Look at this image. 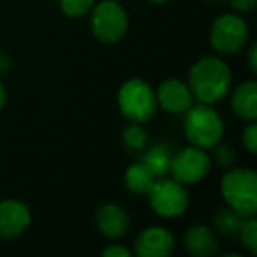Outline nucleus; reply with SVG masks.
Here are the masks:
<instances>
[{"label":"nucleus","instance_id":"nucleus-18","mask_svg":"<svg viewBox=\"0 0 257 257\" xmlns=\"http://www.w3.org/2000/svg\"><path fill=\"white\" fill-rule=\"evenodd\" d=\"M121 141H123L125 148L128 152H140L147 147L148 143V134L145 133V128L141 127V123H131L123 128V134H121Z\"/></svg>","mask_w":257,"mask_h":257},{"label":"nucleus","instance_id":"nucleus-3","mask_svg":"<svg viewBox=\"0 0 257 257\" xmlns=\"http://www.w3.org/2000/svg\"><path fill=\"white\" fill-rule=\"evenodd\" d=\"M220 192L227 206L241 217H253L257 213V175L253 169L236 168L225 173Z\"/></svg>","mask_w":257,"mask_h":257},{"label":"nucleus","instance_id":"nucleus-28","mask_svg":"<svg viewBox=\"0 0 257 257\" xmlns=\"http://www.w3.org/2000/svg\"><path fill=\"white\" fill-rule=\"evenodd\" d=\"M224 257H239L238 253H224Z\"/></svg>","mask_w":257,"mask_h":257},{"label":"nucleus","instance_id":"nucleus-14","mask_svg":"<svg viewBox=\"0 0 257 257\" xmlns=\"http://www.w3.org/2000/svg\"><path fill=\"white\" fill-rule=\"evenodd\" d=\"M231 109L239 120L255 121L257 118V83L245 81L231 95Z\"/></svg>","mask_w":257,"mask_h":257},{"label":"nucleus","instance_id":"nucleus-26","mask_svg":"<svg viewBox=\"0 0 257 257\" xmlns=\"http://www.w3.org/2000/svg\"><path fill=\"white\" fill-rule=\"evenodd\" d=\"M9 67H11V58L8 55L0 53V72H6Z\"/></svg>","mask_w":257,"mask_h":257},{"label":"nucleus","instance_id":"nucleus-16","mask_svg":"<svg viewBox=\"0 0 257 257\" xmlns=\"http://www.w3.org/2000/svg\"><path fill=\"white\" fill-rule=\"evenodd\" d=\"M171 159H173L171 147L166 141H157V143H154V147H150L145 152V155L141 157V162H145L157 178H162V176L169 175Z\"/></svg>","mask_w":257,"mask_h":257},{"label":"nucleus","instance_id":"nucleus-21","mask_svg":"<svg viewBox=\"0 0 257 257\" xmlns=\"http://www.w3.org/2000/svg\"><path fill=\"white\" fill-rule=\"evenodd\" d=\"M215 162H217L218 166H231L232 162H234V157H236V152L234 148L231 147V145L227 143H217L215 145Z\"/></svg>","mask_w":257,"mask_h":257},{"label":"nucleus","instance_id":"nucleus-8","mask_svg":"<svg viewBox=\"0 0 257 257\" xmlns=\"http://www.w3.org/2000/svg\"><path fill=\"white\" fill-rule=\"evenodd\" d=\"M210 168L211 159L206 154V150L192 145V147H187L173 154L169 173H171L173 180H176L182 185H194L206 178Z\"/></svg>","mask_w":257,"mask_h":257},{"label":"nucleus","instance_id":"nucleus-22","mask_svg":"<svg viewBox=\"0 0 257 257\" xmlns=\"http://www.w3.org/2000/svg\"><path fill=\"white\" fill-rule=\"evenodd\" d=\"M241 141H243V147H245L250 154H255L257 152V123L255 121H250L245 127V131H243V134H241Z\"/></svg>","mask_w":257,"mask_h":257},{"label":"nucleus","instance_id":"nucleus-25","mask_svg":"<svg viewBox=\"0 0 257 257\" xmlns=\"http://www.w3.org/2000/svg\"><path fill=\"white\" fill-rule=\"evenodd\" d=\"M248 65H250V71L255 72L257 71V44H252L248 51Z\"/></svg>","mask_w":257,"mask_h":257},{"label":"nucleus","instance_id":"nucleus-29","mask_svg":"<svg viewBox=\"0 0 257 257\" xmlns=\"http://www.w3.org/2000/svg\"><path fill=\"white\" fill-rule=\"evenodd\" d=\"M150 2H154V4H162V2H166V0H150Z\"/></svg>","mask_w":257,"mask_h":257},{"label":"nucleus","instance_id":"nucleus-19","mask_svg":"<svg viewBox=\"0 0 257 257\" xmlns=\"http://www.w3.org/2000/svg\"><path fill=\"white\" fill-rule=\"evenodd\" d=\"M239 238H241L243 246H245L252 255H255L257 253V220H255V215H253V217L245 218L241 231H239Z\"/></svg>","mask_w":257,"mask_h":257},{"label":"nucleus","instance_id":"nucleus-27","mask_svg":"<svg viewBox=\"0 0 257 257\" xmlns=\"http://www.w3.org/2000/svg\"><path fill=\"white\" fill-rule=\"evenodd\" d=\"M4 104H6V86L0 81V109L4 107Z\"/></svg>","mask_w":257,"mask_h":257},{"label":"nucleus","instance_id":"nucleus-7","mask_svg":"<svg viewBox=\"0 0 257 257\" xmlns=\"http://www.w3.org/2000/svg\"><path fill=\"white\" fill-rule=\"evenodd\" d=\"M248 39V25L238 15H222L210 27V44L217 53H238Z\"/></svg>","mask_w":257,"mask_h":257},{"label":"nucleus","instance_id":"nucleus-24","mask_svg":"<svg viewBox=\"0 0 257 257\" xmlns=\"http://www.w3.org/2000/svg\"><path fill=\"white\" fill-rule=\"evenodd\" d=\"M229 4L238 13H250L255 9L257 0H229Z\"/></svg>","mask_w":257,"mask_h":257},{"label":"nucleus","instance_id":"nucleus-9","mask_svg":"<svg viewBox=\"0 0 257 257\" xmlns=\"http://www.w3.org/2000/svg\"><path fill=\"white\" fill-rule=\"evenodd\" d=\"M175 250V236L162 225H152L140 232L134 241V252L140 257H168Z\"/></svg>","mask_w":257,"mask_h":257},{"label":"nucleus","instance_id":"nucleus-10","mask_svg":"<svg viewBox=\"0 0 257 257\" xmlns=\"http://www.w3.org/2000/svg\"><path fill=\"white\" fill-rule=\"evenodd\" d=\"M30 225V210L18 199L0 201V239L22 236Z\"/></svg>","mask_w":257,"mask_h":257},{"label":"nucleus","instance_id":"nucleus-12","mask_svg":"<svg viewBox=\"0 0 257 257\" xmlns=\"http://www.w3.org/2000/svg\"><path fill=\"white\" fill-rule=\"evenodd\" d=\"M95 225L100 234L107 238H121L128 231L131 218L120 204L107 203L95 211Z\"/></svg>","mask_w":257,"mask_h":257},{"label":"nucleus","instance_id":"nucleus-6","mask_svg":"<svg viewBox=\"0 0 257 257\" xmlns=\"http://www.w3.org/2000/svg\"><path fill=\"white\" fill-rule=\"evenodd\" d=\"M150 197V206L157 215L164 218H176L185 213L189 208V192L185 185L176 180L159 178L147 194Z\"/></svg>","mask_w":257,"mask_h":257},{"label":"nucleus","instance_id":"nucleus-4","mask_svg":"<svg viewBox=\"0 0 257 257\" xmlns=\"http://www.w3.org/2000/svg\"><path fill=\"white\" fill-rule=\"evenodd\" d=\"M118 107L128 121L147 123L157 113V93L145 79H128L118 90Z\"/></svg>","mask_w":257,"mask_h":257},{"label":"nucleus","instance_id":"nucleus-11","mask_svg":"<svg viewBox=\"0 0 257 257\" xmlns=\"http://www.w3.org/2000/svg\"><path fill=\"white\" fill-rule=\"evenodd\" d=\"M157 102L164 111L173 114H182L194 104V95L189 85L180 79H166L161 83L157 92Z\"/></svg>","mask_w":257,"mask_h":257},{"label":"nucleus","instance_id":"nucleus-5","mask_svg":"<svg viewBox=\"0 0 257 257\" xmlns=\"http://www.w3.org/2000/svg\"><path fill=\"white\" fill-rule=\"evenodd\" d=\"M90 16V29L97 41L104 44H114L123 39L128 29V18L118 0H102L93 6Z\"/></svg>","mask_w":257,"mask_h":257},{"label":"nucleus","instance_id":"nucleus-15","mask_svg":"<svg viewBox=\"0 0 257 257\" xmlns=\"http://www.w3.org/2000/svg\"><path fill=\"white\" fill-rule=\"evenodd\" d=\"M155 180H157V176H155L154 173L150 171V168L141 161L128 166L123 175V182H125L127 190H131L133 194H138V196H145V194L150 192Z\"/></svg>","mask_w":257,"mask_h":257},{"label":"nucleus","instance_id":"nucleus-2","mask_svg":"<svg viewBox=\"0 0 257 257\" xmlns=\"http://www.w3.org/2000/svg\"><path fill=\"white\" fill-rule=\"evenodd\" d=\"M183 133L190 145L203 150H211L224 136V121L211 104H192L185 111Z\"/></svg>","mask_w":257,"mask_h":257},{"label":"nucleus","instance_id":"nucleus-23","mask_svg":"<svg viewBox=\"0 0 257 257\" xmlns=\"http://www.w3.org/2000/svg\"><path fill=\"white\" fill-rule=\"evenodd\" d=\"M104 257H128L131 255V250L123 245H109L102 250Z\"/></svg>","mask_w":257,"mask_h":257},{"label":"nucleus","instance_id":"nucleus-1","mask_svg":"<svg viewBox=\"0 0 257 257\" xmlns=\"http://www.w3.org/2000/svg\"><path fill=\"white\" fill-rule=\"evenodd\" d=\"M189 88L194 99L204 104H217L231 88V69L222 58L203 57L190 67Z\"/></svg>","mask_w":257,"mask_h":257},{"label":"nucleus","instance_id":"nucleus-20","mask_svg":"<svg viewBox=\"0 0 257 257\" xmlns=\"http://www.w3.org/2000/svg\"><path fill=\"white\" fill-rule=\"evenodd\" d=\"M95 0H60V9L69 18L85 16L93 8Z\"/></svg>","mask_w":257,"mask_h":257},{"label":"nucleus","instance_id":"nucleus-13","mask_svg":"<svg viewBox=\"0 0 257 257\" xmlns=\"http://www.w3.org/2000/svg\"><path fill=\"white\" fill-rule=\"evenodd\" d=\"M183 246L194 257H208L213 255L218 250V241L215 232L206 225H192L183 234Z\"/></svg>","mask_w":257,"mask_h":257},{"label":"nucleus","instance_id":"nucleus-17","mask_svg":"<svg viewBox=\"0 0 257 257\" xmlns=\"http://www.w3.org/2000/svg\"><path fill=\"white\" fill-rule=\"evenodd\" d=\"M245 217H241L239 213H236L231 208H222V210L213 213V225L220 234L227 236V238H236L239 236V231L243 227Z\"/></svg>","mask_w":257,"mask_h":257}]
</instances>
